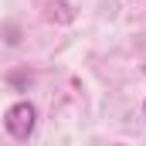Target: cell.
I'll return each mask as SVG.
<instances>
[{
  "label": "cell",
  "mask_w": 146,
  "mask_h": 146,
  "mask_svg": "<svg viewBox=\"0 0 146 146\" xmlns=\"http://www.w3.org/2000/svg\"><path fill=\"white\" fill-rule=\"evenodd\" d=\"M37 126V109L31 102H14L10 109L3 112V129L14 136V139H27Z\"/></svg>",
  "instance_id": "1"
},
{
  "label": "cell",
  "mask_w": 146,
  "mask_h": 146,
  "mask_svg": "<svg viewBox=\"0 0 146 146\" xmlns=\"http://www.w3.org/2000/svg\"><path fill=\"white\" fill-rule=\"evenodd\" d=\"M143 112H146V106H143Z\"/></svg>",
  "instance_id": "2"
}]
</instances>
